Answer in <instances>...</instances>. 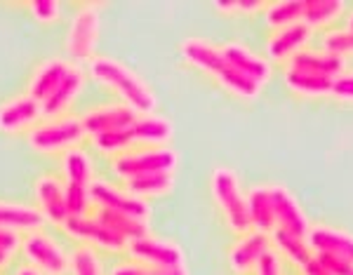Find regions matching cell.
Returning a JSON list of instances; mask_svg holds the SVG:
<instances>
[{
  "instance_id": "ac0fdd59",
  "label": "cell",
  "mask_w": 353,
  "mask_h": 275,
  "mask_svg": "<svg viewBox=\"0 0 353 275\" xmlns=\"http://www.w3.org/2000/svg\"><path fill=\"white\" fill-rule=\"evenodd\" d=\"M311 36H313V28L306 26L304 21L273 31L269 36V43H266L269 61H290L294 54H299L301 50H306Z\"/></svg>"
},
{
  "instance_id": "bcb514c9",
  "label": "cell",
  "mask_w": 353,
  "mask_h": 275,
  "mask_svg": "<svg viewBox=\"0 0 353 275\" xmlns=\"http://www.w3.org/2000/svg\"><path fill=\"white\" fill-rule=\"evenodd\" d=\"M346 26H349L351 31H353V12H351V17H349V24H346Z\"/></svg>"
},
{
  "instance_id": "ee69618b",
  "label": "cell",
  "mask_w": 353,
  "mask_h": 275,
  "mask_svg": "<svg viewBox=\"0 0 353 275\" xmlns=\"http://www.w3.org/2000/svg\"><path fill=\"white\" fill-rule=\"evenodd\" d=\"M14 275H45V273H41L36 266H31V263H24V266H19V268H17Z\"/></svg>"
},
{
  "instance_id": "f6af8a7d",
  "label": "cell",
  "mask_w": 353,
  "mask_h": 275,
  "mask_svg": "<svg viewBox=\"0 0 353 275\" xmlns=\"http://www.w3.org/2000/svg\"><path fill=\"white\" fill-rule=\"evenodd\" d=\"M10 261H12V256H8V254H3V252H0V271H3Z\"/></svg>"
},
{
  "instance_id": "7c38bea8",
  "label": "cell",
  "mask_w": 353,
  "mask_h": 275,
  "mask_svg": "<svg viewBox=\"0 0 353 275\" xmlns=\"http://www.w3.org/2000/svg\"><path fill=\"white\" fill-rule=\"evenodd\" d=\"M43 118V106L28 94H17L0 104V132L3 134L14 136L24 134V132L28 134Z\"/></svg>"
},
{
  "instance_id": "9a60e30c",
  "label": "cell",
  "mask_w": 353,
  "mask_h": 275,
  "mask_svg": "<svg viewBox=\"0 0 353 275\" xmlns=\"http://www.w3.org/2000/svg\"><path fill=\"white\" fill-rule=\"evenodd\" d=\"M271 249H273V240L269 233H261L252 228V231L245 233V236H238L233 247L229 249V263H231L233 273H238V275L254 273L261 256Z\"/></svg>"
},
{
  "instance_id": "2e32d148",
  "label": "cell",
  "mask_w": 353,
  "mask_h": 275,
  "mask_svg": "<svg viewBox=\"0 0 353 275\" xmlns=\"http://www.w3.org/2000/svg\"><path fill=\"white\" fill-rule=\"evenodd\" d=\"M221 52H224L226 61H229L236 71H241L245 78L257 83L259 88H264V85L271 80L273 66H271L269 57L257 54L245 43H226V45H221Z\"/></svg>"
},
{
  "instance_id": "4dcf8cb0",
  "label": "cell",
  "mask_w": 353,
  "mask_h": 275,
  "mask_svg": "<svg viewBox=\"0 0 353 275\" xmlns=\"http://www.w3.org/2000/svg\"><path fill=\"white\" fill-rule=\"evenodd\" d=\"M264 17L273 31L299 24V21H304V0H278V3H266Z\"/></svg>"
},
{
  "instance_id": "7a4b0ae2",
  "label": "cell",
  "mask_w": 353,
  "mask_h": 275,
  "mask_svg": "<svg viewBox=\"0 0 353 275\" xmlns=\"http://www.w3.org/2000/svg\"><path fill=\"white\" fill-rule=\"evenodd\" d=\"M88 73L92 76L97 83H101L104 88L116 92L123 99V104L134 108L139 116H151L158 108V99L153 94L144 78L139 73H134L130 66H125L123 61L113 59L106 54H97L92 61L88 64Z\"/></svg>"
},
{
  "instance_id": "7402d4cb",
  "label": "cell",
  "mask_w": 353,
  "mask_h": 275,
  "mask_svg": "<svg viewBox=\"0 0 353 275\" xmlns=\"http://www.w3.org/2000/svg\"><path fill=\"white\" fill-rule=\"evenodd\" d=\"M288 68L334 80L339 73L346 71V61L334 54L323 52V50H301L299 54H294L292 59L288 61Z\"/></svg>"
},
{
  "instance_id": "44dd1931",
  "label": "cell",
  "mask_w": 353,
  "mask_h": 275,
  "mask_svg": "<svg viewBox=\"0 0 353 275\" xmlns=\"http://www.w3.org/2000/svg\"><path fill=\"white\" fill-rule=\"evenodd\" d=\"M306 240L316 254H332L353 263V233L330 226H311Z\"/></svg>"
},
{
  "instance_id": "7dc6e473",
  "label": "cell",
  "mask_w": 353,
  "mask_h": 275,
  "mask_svg": "<svg viewBox=\"0 0 353 275\" xmlns=\"http://www.w3.org/2000/svg\"><path fill=\"white\" fill-rule=\"evenodd\" d=\"M349 275H353V268H351V273H349Z\"/></svg>"
},
{
  "instance_id": "b9f144b4",
  "label": "cell",
  "mask_w": 353,
  "mask_h": 275,
  "mask_svg": "<svg viewBox=\"0 0 353 275\" xmlns=\"http://www.w3.org/2000/svg\"><path fill=\"white\" fill-rule=\"evenodd\" d=\"M316 259L321 261L332 275H349L353 268V263L339 259V256H332V254H316Z\"/></svg>"
},
{
  "instance_id": "d590c367",
  "label": "cell",
  "mask_w": 353,
  "mask_h": 275,
  "mask_svg": "<svg viewBox=\"0 0 353 275\" xmlns=\"http://www.w3.org/2000/svg\"><path fill=\"white\" fill-rule=\"evenodd\" d=\"M111 275H189L186 266L181 268H161V266H149V263L139 261H121L113 266Z\"/></svg>"
},
{
  "instance_id": "484cf974",
  "label": "cell",
  "mask_w": 353,
  "mask_h": 275,
  "mask_svg": "<svg viewBox=\"0 0 353 275\" xmlns=\"http://www.w3.org/2000/svg\"><path fill=\"white\" fill-rule=\"evenodd\" d=\"M61 179L66 183H81V186H90L94 181V165L88 151L81 146L71 148L61 156Z\"/></svg>"
},
{
  "instance_id": "cb8c5ba5",
  "label": "cell",
  "mask_w": 353,
  "mask_h": 275,
  "mask_svg": "<svg viewBox=\"0 0 353 275\" xmlns=\"http://www.w3.org/2000/svg\"><path fill=\"white\" fill-rule=\"evenodd\" d=\"M248 210H250V221H252L254 231L271 233L278 228L276 223V212H273V200H271V183L266 186H254L248 193Z\"/></svg>"
},
{
  "instance_id": "8992f818",
  "label": "cell",
  "mask_w": 353,
  "mask_h": 275,
  "mask_svg": "<svg viewBox=\"0 0 353 275\" xmlns=\"http://www.w3.org/2000/svg\"><path fill=\"white\" fill-rule=\"evenodd\" d=\"M179 165V153L172 146L158 148H132L123 156L111 160V167L123 181L137 179V176L156 174V172H174Z\"/></svg>"
},
{
  "instance_id": "6da1fadb",
  "label": "cell",
  "mask_w": 353,
  "mask_h": 275,
  "mask_svg": "<svg viewBox=\"0 0 353 275\" xmlns=\"http://www.w3.org/2000/svg\"><path fill=\"white\" fill-rule=\"evenodd\" d=\"M181 59L196 71L205 73V76L214 78L229 94L238 96V99H257L261 88L257 83H252L250 78H245L241 71H236L229 61H226L224 52L219 45L210 43L205 38H186L179 48Z\"/></svg>"
},
{
  "instance_id": "e575fe53",
  "label": "cell",
  "mask_w": 353,
  "mask_h": 275,
  "mask_svg": "<svg viewBox=\"0 0 353 275\" xmlns=\"http://www.w3.org/2000/svg\"><path fill=\"white\" fill-rule=\"evenodd\" d=\"M66 207H68V216L90 214V212L94 210L92 196H90V186H81V183H66Z\"/></svg>"
},
{
  "instance_id": "60d3db41",
  "label": "cell",
  "mask_w": 353,
  "mask_h": 275,
  "mask_svg": "<svg viewBox=\"0 0 353 275\" xmlns=\"http://www.w3.org/2000/svg\"><path fill=\"white\" fill-rule=\"evenodd\" d=\"M21 249V233L0 228V252L8 256H14Z\"/></svg>"
},
{
  "instance_id": "52a82bcc",
  "label": "cell",
  "mask_w": 353,
  "mask_h": 275,
  "mask_svg": "<svg viewBox=\"0 0 353 275\" xmlns=\"http://www.w3.org/2000/svg\"><path fill=\"white\" fill-rule=\"evenodd\" d=\"M21 254L26 263L45 275H66L71 271V254L43 228L21 236Z\"/></svg>"
},
{
  "instance_id": "ffe728a7",
  "label": "cell",
  "mask_w": 353,
  "mask_h": 275,
  "mask_svg": "<svg viewBox=\"0 0 353 275\" xmlns=\"http://www.w3.org/2000/svg\"><path fill=\"white\" fill-rule=\"evenodd\" d=\"M174 134V128L168 118L151 113V116H139L134 120V125L128 130V136L132 141V146H144V148H158L168 146L170 139Z\"/></svg>"
},
{
  "instance_id": "ba28073f",
  "label": "cell",
  "mask_w": 353,
  "mask_h": 275,
  "mask_svg": "<svg viewBox=\"0 0 353 275\" xmlns=\"http://www.w3.org/2000/svg\"><path fill=\"white\" fill-rule=\"evenodd\" d=\"M64 233L68 238L78 240L81 245H90L94 249L104 252H128V240L121 238L118 233H113L106 223H101L97 216L90 212L85 216H68L64 223Z\"/></svg>"
},
{
  "instance_id": "d6986e66",
  "label": "cell",
  "mask_w": 353,
  "mask_h": 275,
  "mask_svg": "<svg viewBox=\"0 0 353 275\" xmlns=\"http://www.w3.org/2000/svg\"><path fill=\"white\" fill-rule=\"evenodd\" d=\"M88 80V71L81 64H71V71L66 73L64 83L57 88V92L43 104V116L45 118H57L71 113V106L76 104V99L81 96Z\"/></svg>"
},
{
  "instance_id": "f546056e",
  "label": "cell",
  "mask_w": 353,
  "mask_h": 275,
  "mask_svg": "<svg viewBox=\"0 0 353 275\" xmlns=\"http://www.w3.org/2000/svg\"><path fill=\"white\" fill-rule=\"evenodd\" d=\"M344 0H304V24L309 28L330 26L344 14Z\"/></svg>"
},
{
  "instance_id": "f35d334b",
  "label": "cell",
  "mask_w": 353,
  "mask_h": 275,
  "mask_svg": "<svg viewBox=\"0 0 353 275\" xmlns=\"http://www.w3.org/2000/svg\"><path fill=\"white\" fill-rule=\"evenodd\" d=\"M332 96L346 104H353V68H346L332 80Z\"/></svg>"
},
{
  "instance_id": "d4e9b609",
  "label": "cell",
  "mask_w": 353,
  "mask_h": 275,
  "mask_svg": "<svg viewBox=\"0 0 353 275\" xmlns=\"http://www.w3.org/2000/svg\"><path fill=\"white\" fill-rule=\"evenodd\" d=\"M285 88L297 96L306 99H321V96H332V78L313 76L304 71H285Z\"/></svg>"
},
{
  "instance_id": "4316f807",
  "label": "cell",
  "mask_w": 353,
  "mask_h": 275,
  "mask_svg": "<svg viewBox=\"0 0 353 275\" xmlns=\"http://www.w3.org/2000/svg\"><path fill=\"white\" fill-rule=\"evenodd\" d=\"M271 240H273V247H276L278 254H281L283 259L292 261L297 268L306 266V263L316 256V252L311 249L309 240L292 236V233H285V231H281V228H276V231L271 233Z\"/></svg>"
},
{
  "instance_id": "30bf717a",
  "label": "cell",
  "mask_w": 353,
  "mask_h": 275,
  "mask_svg": "<svg viewBox=\"0 0 353 275\" xmlns=\"http://www.w3.org/2000/svg\"><path fill=\"white\" fill-rule=\"evenodd\" d=\"M128 256L132 261L149 263V266H161V268H181L186 266L184 249L168 238L158 236H144L139 240H132L128 245Z\"/></svg>"
},
{
  "instance_id": "ab89813d",
  "label": "cell",
  "mask_w": 353,
  "mask_h": 275,
  "mask_svg": "<svg viewBox=\"0 0 353 275\" xmlns=\"http://www.w3.org/2000/svg\"><path fill=\"white\" fill-rule=\"evenodd\" d=\"M254 275H283V256L276 249L266 252L254 268Z\"/></svg>"
},
{
  "instance_id": "8d00e7d4",
  "label": "cell",
  "mask_w": 353,
  "mask_h": 275,
  "mask_svg": "<svg viewBox=\"0 0 353 275\" xmlns=\"http://www.w3.org/2000/svg\"><path fill=\"white\" fill-rule=\"evenodd\" d=\"M24 8H28L31 17L41 24H54L61 17L59 0H31V3H24Z\"/></svg>"
},
{
  "instance_id": "277c9868",
  "label": "cell",
  "mask_w": 353,
  "mask_h": 275,
  "mask_svg": "<svg viewBox=\"0 0 353 275\" xmlns=\"http://www.w3.org/2000/svg\"><path fill=\"white\" fill-rule=\"evenodd\" d=\"M212 198L217 203L221 216L229 223V228L238 236L252 231V221H250V210H248V196L241 188V176L236 174V170L231 167H214L212 179Z\"/></svg>"
},
{
  "instance_id": "3957f363",
  "label": "cell",
  "mask_w": 353,
  "mask_h": 275,
  "mask_svg": "<svg viewBox=\"0 0 353 275\" xmlns=\"http://www.w3.org/2000/svg\"><path fill=\"white\" fill-rule=\"evenodd\" d=\"M88 132L83 128L81 116H57L43 118L31 132L26 134L28 146L41 156H64L71 148H78L85 141Z\"/></svg>"
},
{
  "instance_id": "836d02e7",
  "label": "cell",
  "mask_w": 353,
  "mask_h": 275,
  "mask_svg": "<svg viewBox=\"0 0 353 275\" xmlns=\"http://www.w3.org/2000/svg\"><path fill=\"white\" fill-rule=\"evenodd\" d=\"M321 50L346 61L349 57H353V31L349 26L330 28V31H325V36H323V48Z\"/></svg>"
},
{
  "instance_id": "5bb4252c",
  "label": "cell",
  "mask_w": 353,
  "mask_h": 275,
  "mask_svg": "<svg viewBox=\"0 0 353 275\" xmlns=\"http://www.w3.org/2000/svg\"><path fill=\"white\" fill-rule=\"evenodd\" d=\"M271 200H273V212H276V223L281 231L292 233L299 238H309L311 223L309 216L304 214L297 198L288 191L281 183H271Z\"/></svg>"
},
{
  "instance_id": "1f68e13d",
  "label": "cell",
  "mask_w": 353,
  "mask_h": 275,
  "mask_svg": "<svg viewBox=\"0 0 353 275\" xmlns=\"http://www.w3.org/2000/svg\"><path fill=\"white\" fill-rule=\"evenodd\" d=\"M71 275H106L99 252L90 245H78L71 252Z\"/></svg>"
},
{
  "instance_id": "74e56055",
  "label": "cell",
  "mask_w": 353,
  "mask_h": 275,
  "mask_svg": "<svg viewBox=\"0 0 353 275\" xmlns=\"http://www.w3.org/2000/svg\"><path fill=\"white\" fill-rule=\"evenodd\" d=\"M214 10L224 17H252L264 12L266 3H261V0H233V3H214Z\"/></svg>"
},
{
  "instance_id": "e0dca14e",
  "label": "cell",
  "mask_w": 353,
  "mask_h": 275,
  "mask_svg": "<svg viewBox=\"0 0 353 275\" xmlns=\"http://www.w3.org/2000/svg\"><path fill=\"white\" fill-rule=\"evenodd\" d=\"M71 64L73 61L68 59H61V57H52V59H45L41 61L31 73V80H28V90L26 94L33 96L38 104H45L50 96L54 94L57 88L64 83L66 73L71 71Z\"/></svg>"
},
{
  "instance_id": "8fae6325",
  "label": "cell",
  "mask_w": 353,
  "mask_h": 275,
  "mask_svg": "<svg viewBox=\"0 0 353 275\" xmlns=\"http://www.w3.org/2000/svg\"><path fill=\"white\" fill-rule=\"evenodd\" d=\"M33 198L36 207L45 216V221L52 226H64L68 221V207H66V183L64 179L54 174H41L33 183Z\"/></svg>"
},
{
  "instance_id": "9c48e42d",
  "label": "cell",
  "mask_w": 353,
  "mask_h": 275,
  "mask_svg": "<svg viewBox=\"0 0 353 275\" xmlns=\"http://www.w3.org/2000/svg\"><path fill=\"white\" fill-rule=\"evenodd\" d=\"M90 196H92V205L99 210H109V212H121V214H128L132 219L146 221L149 223L151 216V207L146 205V200L132 196L128 188L113 186L109 181L94 179L90 183Z\"/></svg>"
},
{
  "instance_id": "f1b7e54d",
  "label": "cell",
  "mask_w": 353,
  "mask_h": 275,
  "mask_svg": "<svg viewBox=\"0 0 353 275\" xmlns=\"http://www.w3.org/2000/svg\"><path fill=\"white\" fill-rule=\"evenodd\" d=\"M125 188L141 200L168 196L174 188V172H156V174L137 176V179L125 181Z\"/></svg>"
},
{
  "instance_id": "83f0119b",
  "label": "cell",
  "mask_w": 353,
  "mask_h": 275,
  "mask_svg": "<svg viewBox=\"0 0 353 275\" xmlns=\"http://www.w3.org/2000/svg\"><path fill=\"white\" fill-rule=\"evenodd\" d=\"M92 214L101 223H106V226H109L113 233H118L121 238L128 240V243L149 236V223L139 221V219H132V216H128V214H121V212H109V210L94 207Z\"/></svg>"
},
{
  "instance_id": "4fadbf2b",
  "label": "cell",
  "mask_w": 353,
  "mask_h": 275,
  "mask_svg": "<svg viewBox=\"0 0 353 275\" xmlns=\"http://www.w3.org/2000/svg\"><path fill=\"white\" fill-rule=\"evenodd\" d=\"M137 118H139V113H137L134 108H130L128 104H123V101L94 106L81 116L83 128H85V132H88V136L106 134V132L130 130Z\"/></svg>"
},
{
  "instance_id": "7bdbcfd3",
  "label": "cell",
  "mask_w": 353,
  "mask_h": 275,
  "mask_svg": "<svg viewBox=\"0 0 353 275\" xmlns=\"http://www.w3.org/2000/svg\"><path fill=\"white\" fill-rule=\"evenodd\" d=\"M299 271H301V275H332L321 261L316 259V256H313V259L306 263V266H301Z\"/></svg>"
},
{
  "instance_id": "5b68a950",
  "label": "cell",
  "mask_w": 353,
  "mask_h": 275,
  "mask_svg": "<svg viewBox=\"0 0 353 275\" xmlns=\"http://www.w3.org/2000/svg\"><path fill=\"white\" fill-rule=\"evenodd\" d=\"M104 3H81L66 31V54L73 64L92 61L97 57V43H99V10Z\"/></svg>"
},
{
  "instance_id": "d6a6232c",
  "label": "cell",
  "mask_w": 353,
  "mask_h": 275,
  "mask_svg": "<svg viewBox=\"0 0 353 275\" xmlns=\"http://www.w3.org/2000/svg\"><path fill=\"white\" fill-rule=\"evenodd\" d=\"M90 141H92V146L97 148V151L104 153V156H109L111 160L134 148L132 141H130V136H128V130H123V132H106V134L90 136Z\"/></svg>"
},
{
  "instance_id": "603a6c76",
  "label": "cell",
  "mask_w": 353,
  "mask_h": 275,
  "mask_svg": "<svg viewBox=\"0 0 353 275\" xmlns=\"http://www.w3.org/2000/svg\"><path fill=\"white\" fill-rule=\"evenodd\" d=\"M45 216L33 205L10 203V200H0V228H8L14 233H31L41 231L45 226Z\"/></svg>"
}]
</instances>
